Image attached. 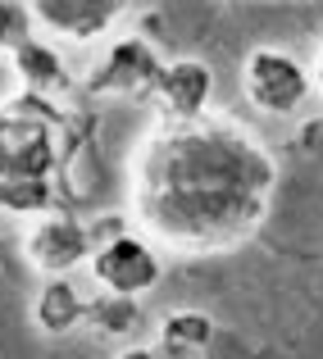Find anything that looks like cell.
I'll use <instances>...</instances> for the list:
<instances>
[{"label": "cell", "mask_w": 323, "mask_h": 359, "mask_svg": "<svg viewBox=\"0 0 323 359\" xmlns=\"http://www.w3.org/2000/svg\"><path fill=\"white\" fill-rule=\"evenodd\" d=\"M278 187L269 150L232 118L164 123L141 146L132 210L173 250H228L264 223Z\"/></svg>", "instance_id": "6da1fadb"}, {"label": "cell", "mask_w": 323, "mask_h": 359, "mask_svg": "<svg viewBox=\"0 0 323 359\" xmlns=\"http://www.w3.org/2000/svg\"><path fill=\"white\" fill-rule=\"evenodd\" d=\"M78 150L73 118L46 96H14L0 105V210H46L55 177Z\"/></svg>", "instance_id": "7a4b0ae2"}, {"label": "cell", "mask_w": 323, "mask_h": 359, "mask_svg": "<svg viewBox=\"0 0 323 359\" xmlns=\"http://www.w3.org/2000/svg\"><path fill=\"white\" fill-rule=\"evenodd\" d=\"M242 82L264 114H296L310 96V73L287 50H251Z\"/></svg>", "instance_id": "3957f363"}, {"label": "cell", "mask_w": 323, "mask_h": 359, "mask_svg": "<svg viewBox=\"0 0 323 359\" xmlns=\"http://www.w3.org/2000/svg\"><path fill=\"white\" fill-rule=\"evenodd\" d=\"M214 96V73L201 60H173L164 64L155 91H150V105L159 109L164 123H196L205 118V105Z\"/></svg>", "instance_id": "277c9868"}, {"label": "cell", "mask_w": 323, "mask_h": 359, "mask_svg": "<svg viewBox=\"0 0 323 359\" xmlns=\"http://www.w3.org/2000/svg\"><path fill=\"white\" fill-rule=\"evenodd\" d=\"M159 73H164L159 55L150 50L146 41L128 36V41H119L105 60H100V69L91 73L87 87H91V96H150Z\"/></svg>", "instance_id": "5b68a950"}, {"label": "cell", "mask_w": 323, "mask_h": 359, "mask_svg": "<svg viewBox=\"0 0 323 359\" xmlns=\"http://www.w3.org/2000/svg\"><path fill=\"white\" fill-rule=\"evenodd\" d=\"M91 269H96V278L105 282L114 296H137V291H150L159 282V259L155 250H150L146 241L137 237H114L105 241L96 255H91Z\"/></svg>", "instance_id": "8992f818"}, {"label": "cell", "mask_w": 323, "mask_h": 359, "mask_svg": "<svg viewBox=\"0 0 323 359\" xmlns=\"http://www.w3.org/2000/svg\"><path fill=\"white\" fill-rule=\"evenodd\" d=\"M87 250H91V232L78 219H69V214H51V219H41L27 232V259L46 273L78 269L87 259Z\"/></svg>", "instance_id": "52a82bcc"}, {"label": "cell", "mask_w": 323, "mask_h": 359, "mask_svg": "<svg viewBox=\"0 0 323 359\" xmlns=\"http://www.w3.org/2000/svg\"><path fill=\"white\" fill-rule=\"evenodd\" d=\"M32 14L73 41H91L123 14V5L119 0H37Z\"/></svg>", "instance_id": "ba28073f"}, {"label": "cell", "mask_w": 323, "mask_h": 359, "mask_svg": "<svg viewBox=\"0 0 323 359\" xmlns=\"http://www.w3.org/2000/svg\"><path fill=\"white\" fill-rule=\"evenodd\" d=\"M14 73L27 96H51L64 82V64L55 55V46H46V41H27L23 50H14Z\"/></svg>", "instance_id": "9c48e42d"}, {"label": "cell", "mask_w": 323, "mask_h": 359, "mask_svg": "<svg viewBox=\"0 0 323 359\" xmlns=\"http://www.w3.org/2000/svg\"><path fill=\"white\" fill-rule=\"evenodd\" d=\"M78 318H82L78 291H73L64 278H51L41 287V296H37V327H46V332H69Z\"/></svg>", "instance_id": "30bf717a"}, {"label": "cell", "mask_w": 323, "mask_h": 359, "mask_svg": "<svg viewBox=\"0 0 323 359\" xmlns=\"http://www.w3.org/2000/svg\"><path fill=\"white\" fill-rule=\"evenodd\" d=\"M210 337H214V323L205 314H196V309H178V314H169L164 327H159V346H164L169 355L201 351Z\"/></svg>", "instance_id": "8fae6325"}, {"label": "cell", "mask_w": 323, "mask_h": 359, "mask_svg": "<svg viewBox=\"0 0 323 359\" xmlns=\"http://www.w3.org/2000/svg\"><path fill=\"white\" fill-rule=\"evenodd\" d=\"M87 318H91V327H96L100 337H128L132 327L141 323L137 305H132L128 296H100L96 305H87Z\"/></svg>", "instance_id": "7c38bea8"}, {"label": "cell", "mask_w": 323, "mask_h": 359, "mask_svg": "<svg viewBox=\"0 0 323 359\" xmlns=\"http://www.w3.org/2000/svg\"><path fill=\"white\" fill-rule=\"evenodd\" d=\"M32 18H37V14H32L27 5L0 0V50H9V55L23 50V46L32 41V36H27V32H32Z\"/></svg>", "instance_id": "4fadbf2b"}, {"label": "cell", "mask_w": 323, "mask_h": 359, "mask_svg": "<svg viewBox=\"0 0 323 359\" xmlns=\"http://www.w3.org/2000/svg\"><path fill=\"white\" fill-rule=\"evenodd\" d=\"M119 359H155V355H150V351H141V346H132V351H123Z\"/></svg>", "instance_id": "5bb4252c"}, {"label": "cell", "mask_w": 323, "mask_h": 359, "mask_svg": "<svg viewBox=\"0 0 323 359\" xmlns=\"http://www.w3.org/2000/svg\"><path fill=\"white\" fill-rule=\"evenodd\" d=\"M315 73H319V87H323V50H319V69Z\"/></svg>", "instance_id": "9a60e30c"}]
</instances>
